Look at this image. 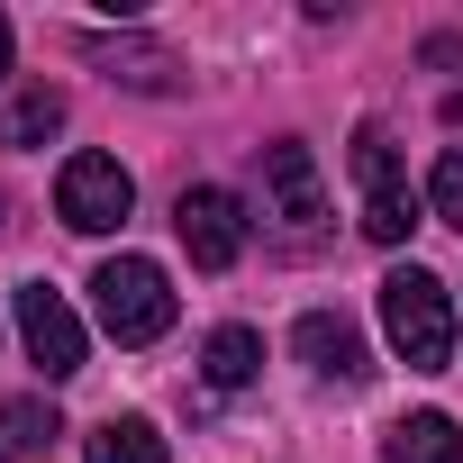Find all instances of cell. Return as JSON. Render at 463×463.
Listing matches in <instances>:
<instances>
[{
	"instance_id": "ba28073f",
	"label": "cell",
	"mask_w": 463,
	"mask_h": 463,
	"mask_svg": "<svg viewBox=\"0 0 463 463\" xmlns=\"http://www.w3.org/2000/svg\"><path fill=\"white\" fill-rule=\"evenodd\" d=\"M82 55H91L109 82H128V91H182V82H191L182 55L155 46V37H82Z\"/></svg>"
},
{
	"instance_id": "8fae6325",
	"label": "cell",
	"mask_w": 463,
	"mask_h": 463,
	"mask_svg": "<svg viewBox=\"0 0 463 463\" xmlns=\"http://www.w3.org/2000/svg\"><path fill=\"white\" fill-rule=\"evenodd\" d=\"M55 436H64V418H55L46 391L37 400H0V463H37Z\"/></svg>"
},
{
	"instance_id": "30bf717a",
	"label": "cell",
	"mask_w": 463,
	"mask_h": 463,
	"mask_svg": "<svg viewBox=\"0 0 463 463\" xmlns=\"http://www.w3.org/2000/svg\"><path fill=\"white\" fill-rule=\"evenodd\" d=\"M382 463H463V427L445 409H409L391 436H382Z\"/></svg>"
},
{
	"instance_id": "4fadbf2b",
	"label": "cell",
	"mask_w": 463,
	"mask_h": 463,
	"mask_svg": "<svg viewBox=\"0 0 463 463\" xmlns=\"http://www.w3.org/2000/svg\"><path fill=\"white\" fill-rule=\"evenodd\" d=\"M255 373H264V336H255V327H218V336H209V382H218V391H246Z\"/></svg>"
},
{
	"instance_id": "5b68a950",
	"label": "cell",
	"mask_w": 463,
	"mask_h": 463,
	"mask_svg": "<svg viewBox=\"0 0 463 463\" xmlns=\"http://www.w3.org/2000/svg\"><path fill=\"white\" fill-rule=\"evenodd\" d=\"M128 209H137V182L118 155H73L55 173V218L73 237H109V227H128Z\"/></svg>"
},
{
	"instance_id": "3957f363",
	"label": "cell",
	"mask_w": 463,
	"mask_h": 463,
	"mask_svg": "<svg viewBox=\"0 0 463 463\" xmlns=\"http://www.w3.org/2000/svg\"><path fill=\"white\" fill-rule=\"evenodd\" d=\"M354 182H364V237H373V246H409V227H418L427 200L409 191L391 128H354Z\"/></svg>"
},
{
	"instance_id": "2e32d148",
	"label": "cell",
	"mask_w": 463,
	"mask_h": 463,
	"mask_svg": "<svg viewBox=\"0 0 463 463\" xmlns=\"http://www.w3.org/2000/svg\"><path fill=\"white\" fill-rule=\"evenodd\" d=\"M0 82H10V19H0Z\"/></svg>"
},
{
	"instance_id": "52a82bcc",
	"label": "cell",
	"mask_w": 463,
	"mask_h": 463,
	"mask_svg": "<svg viewBox=\"0 0 463 463\" xmlns=\"http://www.w3.org/2000/svg\"><path fill=\"white\" fill-rule=\"evenodd\" d=\"M19 345H28V364L46 382H73L82 373V318H73V300L46 291V282H19Z\"/></svg>"
},
{
	"instance_id": "6da1fadb",
	"label": "cell",
	"mask_w": 463,
	"mask_h": 463,
	"mask_svg": "<svg viewBox=\"0 0 463 463\" xmlns=\"http://www.w3.org/2000/svg\"><path fill=\"white\" fill-rule=\"evenodd\" d=\"M382 336H391V354H400L409 373H445V364H454V309H445V282L418 273V264H400V273L382 282Z\"/></svg>"
},
{
	"instance_id": "7a4b0ae2",
	"label": "cell",
	"mask_w": 463,
	"mask_h": 463,
	"mask_svg": "<svg viewBox=\"0 0 463 463\" xmlns=\"http://www.w3.org/2000/svg\"><path fill=\"white\" fill-rule=\"evenodd\" d=\"M91 309H100V327H109L118 345H155L182 300H173V273H164L155 255H109V264L91 273Z\"/></svg>"
},
{
	"instance_id": "9a60e30c",
	"label": "cell",
	"mask_w": 463,
	"mask_h": 463,
	"mask_svg": "<svg viewBox=\"0 0 463 463\" xmlns=\"http://www.w3.org/2000/svg\"><path fill=\"white\" fill-rule=\"evenodd\" d=\"M427 209H436L445 227H463V146L436 155V173H427Z\"/></svg>"
},
{
	"instance_id": "5bb4252c",
	"label": "cell",
	"mask_w": 463,
	"mask_h": 463,
	"mask_svg": "<svg viewBox=\"0 0 463 463\" xmlns=\"http://www.w3.org/2000/svg\"><path fill=\"white\" fill-rule=\"evenodd\" d=\"M91 463H164V436L146 418H100L91 427Z\"/></svg>"
},
{
	"instance_id": "277c9868",
	"label": "cell",
	"mask_w": 463,
	"mask_h": 463,
	"mask_svg": "<svg viewBox=\"0 0 463 463\" xmlns=\"http://www.w3.org/2000/svg\"><path fill=\"white\" fill-rule=\"evenodd\" d=\"M255 182H264V218L282 227L291 246H309V237H318V218H327L318 155H309L300 137H273V146H264V164H255Z\"/></svg>"
},
{
	"instance_id": "9c48e42d",
	"label": "cell",
	"mask_w": 463,
	"mask_h": 463,
	"mask_svg": "<svg viewBox=\"0 0 463 463\" xmlns=\"http://www.w3.org/2000/svg\"><path fill=\"white\" fill-rule=\"evenodd\" d=\"M291 345H300V364H309L318 382H345V391L373 382V354H364V336H354L336 309H309V318L291 327Z\"/></svg>"
},
{
	"instance_id": "8992f818",
	"label": "cell",
	"mask_w": 463,
	"mask_h": 463,
	"mask_svg": "<svg viewBox=\"0 0 463 463\" xmlns=\"http://www.w3.org/2000/svg\"><path fill=\"white\" fill-rule=\"evenodd\" d=\"M173 237H182V255H191L200 273H227V264L246 255V209H237V191L191 182V191L173 200Z\"/></svg>"
},
{
	"instance_id": "7c38bea8",
	"label": "cell",
	"mask_w": 463,
	"mask_h": 463,
	"mask_svg": "<svg viewBox=\"0 0 463 463\" xmlns=\"http://www.w3.org/2000/svg\"><path fill=\"white\" fill-rule=\"evenodd\" d=\"M64 128V91L55 82H37V91H19L10 109H0V146H46Z\"/></svg>"
}]
</instances>
